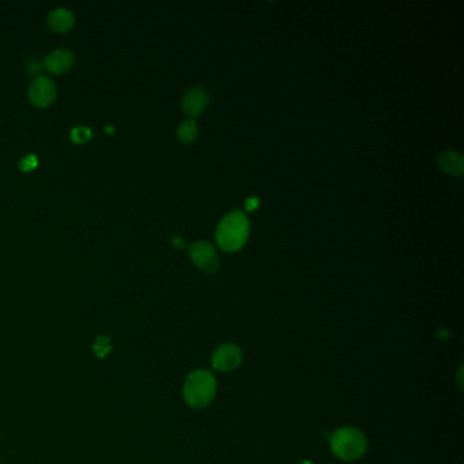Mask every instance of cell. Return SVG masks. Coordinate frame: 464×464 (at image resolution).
Here are the masks:
<instances>
[{
  "label": "cell",
  "instance_id": "1",
  "mask_svg": "<svg viewBox=\"0 0 464 464\" xmlns=\"http://www.w3.org/2000/svg\"><path fill=\"white\" fill-rule=\"evenodd\" d=\"M249 236V221L243 211H232L228 214L217 229V243L225 252H236L241 249Z\"/></svg>",
  "mask_w": 464,
  "mask_h": 464
},
{
  "label": "cell",
  "instance_id": "2",
  "mask_svg": "<svg viewBox=\"0 0 464 464\" xmlns=\"http://www.w3.org/2000/svg\"><path fill=\"white\" fill-rule=\"evenodd\" d=\"M215 392L217 380L211 371L197 369L188 374L183 388V398L189 407L197 410L207 407L214 400Z\"/></svg>",
  "mask_w": 464,
  "mask_h": 464
},
{
  "label": "cell",
  "instance_id": "3",
  "mask_svg": "<svg viewBox=\"0 0 464 464\" xmlns=\"http://www.w3.org/2000/svg\"><path fill=\"white\" fill-rule=\"evenodd\" d=\"M332 454L343 462L358 461L367 452V439L364 433L356 428L345 426L337 429L330 439Z\"/></svg>",
  "mask_w": 464,
  "mask_h": 464
},
{
  "label": "cell",
  "instance_id": "4",
  "mask_svg": "<svg viewBox=\"0 0 464 464\" xmlns=\"http://www.w3.org/2000/svg\"><path fill=\"white\" fill-rule=\"evenodd\" d=\"M189 258L202 271L215 274L221 269V260L215 247L208 241H197L189 247Z\"/></svg>",
  "mask_w": 464,
  "mask_h": 464
},
{
  "label": "cell",
  "instance_id": "5",
  "mask_svg": "<svg viewBox=\"0 0 464 464\" xmlns=\"http://www.w3.org/2000/svg\"><path fill=\"white\" fill-rule=\"evenodd\" d=\"M29 101L40 109L51 106L58 95V89L55 82L48 77H37L32 81L29 86Z\"/></svg>",
  "mask_w": 464,
  "mask_h": 464
},
{
  "label": "cell",
  "instance_id": "6",
  "mask_svg": "<svg viewBox=\"0 0 464 464\" xmlns=\"http://www.w3.org/2000/svg\"><path fill=\"white\" fill-rule=\"evenodd\" d=\"M243 363V352L234 343L221 345L211 357V365L215 371H230L237 369Z\"/></svg>",
  "mask_w": 464,
  "mask_h": 464
},
{
  "label": "cell",
  "instance_id": "7",
  "mask_svg": "<svg viewBox=\"0 0 464 464\" xmlns=\"http://www.w3.org/2000/svg\"><path fill=\"white\" fill-rule=\"evenodd\" d=\"M75 63V56L70 49H55L44 60V67L48 73L55 75L66 74L73 69Z\"/></svg>",
  "mask_w": 464,
  "mask_h": 464
},
{
  "label": "cell",
  "instance_id": "8",
  "mask_svg": "<svg viewBox=\"0 0 464 464\" xmlns=\"http://www.w3.org/2000/svg\"><path fill=\"white\" fill-rule=\"evenodd\" d=\"M208 101L210 98L206 90L202 88H192L183 98V110L191 117H197L204 112Z\"/></svg>",
  "mask_w": 464,
  "mask_h": 464
},
{
  "label": "cell",
  "instance_id": "9",
  "mask_svg": "<svg viewBox=\"0 0 464 464\" xmlns=\"http://www.w3.org/2000/svg\"><path fill=\"white\" fill-rule=\"evenodd\" d=\"M74 23H75L74 14L70 10L63 8V7L55 8L53 11H51L47 19L48 27L52 32L59 33V34L70 32L74 27Z\"/></svg>",
  "mask_w": 464,
  "mask_h": 464
},
{
  "label": "cell",
  "instance_id": "10",
  "mask_svg": "<svg viewBox=\"0 0 464 464\" xmlns=\"http://www.w3.org/2000/svg\"><path fill=\"white\" fill-rule=\"evenodd\" d=\"M437 165L439 168L451 175V176H462L464 172V158L459 151L448 150L443 151L437 157Z\"/></svg>",
  "mask_w": 464,
  "mask_h": 464
},
{
  "label": "cell",
  "instance_id": "11",
  "mask_svg": "<svg viewBox=\"0 0 464 464\" xmlns=\"http://www.w3.org/2000/svg\"><path fill=\"white\" fill-rule=\"evenodd\" d=\"M178 138L182 143L189 145L197 138V125L195 120L188 119L178 128Z\"/></svg>",
  "mask_w": 464,
  "mask_h": 464
},
{
  "label": "cell",
  "instance_id": "12",
  "mask_svg": "<svg viewBox=\"0 0 464 464\" xmlns=\"http://www.w3.org/2000/svg\"><path fill=\"white\" fill-rule=\"evenodd\" d=\"M93 136V132L90 128L88 127H75L71 130V141L77 145H84L86 142H89Z\"/></svg>",
  "mask_w": 464,
  "mask_h": 464
},
{
  "label": "cell",
  "instance_id": "13",
  "mask_svg": "<svg viewBox=\"0 0 464 464\" xmlns=\"http://www.w3.org/2000/svg\"><path fill=\"white\" fill-rule=\"evenodd\" d=\"M37 167H38V158L33 154H29L19 161V169L23 173H29V172L34 171Z\"/></svg>",
  "mask_w": 464,
  "mask_h": 464
},
{
  "label": "cell",
  "instance_id": "14",
  "mask_svg": "<svg viewBox=\"0 0 464 464\" xmlns=\"http://www.w3.org/2000/svg\"><path fill=\"white\" fill-rule=\"evenodd\" d=\"M171 243H172V245H173L175 248H179V249L186 248V241L183 237H180V236L172 237V239H171Z\"/></svg>",
  "mask_w": 464,
  "mask_h": 464
},
{
  "label": "cell",
  "instance_id": "15",
  "mask_svg": "<svg viewBox=\"0 0 464 464\" xmlns=\"http://www.w3.org/2000/svg\"><path fill=\"white\" fill-rule=\"evenodd\" d=\"M259 199L258 197H249L247 202H245V208L248 210V211H254V210H256L258 207H259Z\"/></svg>",
  "mask_w": 464,
  "mask_h": 464
}]
</instances>
